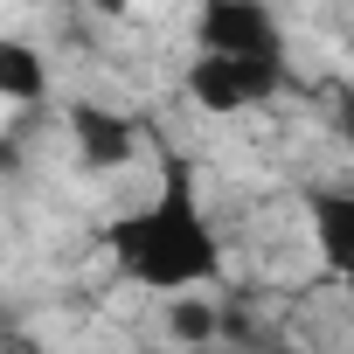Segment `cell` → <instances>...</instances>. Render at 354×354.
I'll use <instances>...</instances> for the list:
<instances>
[{
	"label": "cell",
	"instance_id": "cell-1",
	"mask_svg": "<svg viewBox=\"0 0 354 354\" xmlns=\"http://www.w3.org/2000/svg\"><path fill=\"white\" fill-rule=\"evenodd\" d=\"M104 250H111V264H118L132 285L167 292V299H181V292L223 278V243H216V230H209V216H202V202H195L188 160L167 153V188H160L146 209L118 216V223L104 230Z\"/></svg>",
	"mask_w": 354,
	"mask_h": 354
},
{
	"label": "cell",
	"instance_id": "cell-3",
	"mask_svg": "<svg viewBox=\"0 0 354 354\" xmlns=\"http://www.w3.org/2000/svg\"><path fill=\"white\" fill-rule=\"evenodd\" d=\"M195 42L202 56H285V28L257 0H209L195 15Z\"/></svg>",
	"mask_w": 354,
	"mask_h": 354
},
{
	"label": "cell",
	"instance_id": "cell-7",
	"mask_svg": "<svg viewBox=\"0 0 354 354\" xmlns=\"http://www.w3.org/2000/svg\"><path fill=\"white\" fill-rule=\"evenodd\" d=\"M167 333L188 340V347H202V340L216 333V306H202V299H174V306H167Z\"/></svg>",
	"mask_w": 354,
	"mask_h": 354
},
{
	"label": "cell",
	"instance_id": "cell-2",
	"mask_svg": "<svg viewBox=\"0 0 354 354\" xmlns=\"http://www.w3.org/2000/svg\"><path fill=\"white\" fill-rule=\"evenodd\" d=\"M181 84H188V97L202 111L230 118V111H257L278 91H292V63L285 56H195Z\"/></svg>",
	"mask_w": 354,
	"mask_h": 354
},
{
	"label": "cell",
	"instance_id": "cell-6",
	"mask_svg": "<svg viewBox=\"0 0 354 354\" xmlns=\"http://www.w3.org/2000/svg\"><path fill=\"white\" fill-rule=\"evenodd\" d=\"M49 91V63L28 42H0V97L8 104H35Z\"/></svg>",
	"mask_w": 354,
	"mask_h": 354
},
{
	"label": "cell",
	"instance_id": "cell-5",
	"mask_svg": "<svg viewBox=\"0 0 354 354\" xmlns=\"http://www.w3.org/2000/svg\"><path fill=\"white\" fill-rule=\"evenodd\" d=\"M306 230L319 264L340 285H354V188H306Z\"/></svg>",
	"mask_w": 354,
	"mask_h": 354
},
{
	"label": "cell",
	"instance_id": "cell-8",
	"mask_svg": "<svg viewBox=\"0 0 354 354\" xmlns=\"http://www.w3.org/2000/svg\"><path fill=\"white\" fill-rule=\"evenodd\" d=\"M333 125H340V139L354 146V97H340V111H333Z\"/></svg>",
	"mask_w": 354,
	"mask_h": 354
},
{
	"label": "cell",
	"instance_id": "cell-4",
	"mask_svg": "<svg viewBox=\"0 0 354 354\" xmlns=\"http://www.w3.org/2000/svg\"><path fill=\"white\" fill-rule=\"evenodd\" d=\"M63 125H70V146H77V160L84 167H97V174H111V167H132V153H139V125L125 118V111H104V104H70L63 111Z\"/></svg>",
	"mask_w": 354,
	"mask_h": 354
}]
</instances>
